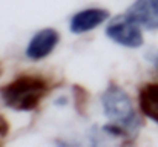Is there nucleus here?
I'll return each mask as SVG.
<instances>
[{"instance_id": "obj_1", "label": "nucleus", "mask_w": 158, "mask_h": 147, "mask_svg": "<svg viewBox=\"0 0 158 147\" xmlns=\"http://www.w3.org/2000/svg\"><path fill=\"white\" fill-rule=\"evenodd\" d=\"M49 83L39 75H20L0 88L3 104L17 112H31L49 94Z\"/></svg>"}, {"instance_id": "obj_2", "label": "nucleus", "mask_w": 158, "mask_h": 147, "mask_svg": "<svg viewBox=\"0 0 158 147\" xmlns=\"http://www.w3.org/2000/svg\"><path fill=\"white\" fill-rule=\"evenodd\" d=\"M102 106L110 124L120 127L126 138L134 141L138 137L141 121L134 109L131 97L115 83H110L102 95Z\"/></svg>"}, {"instance_id": "obj_3", "label": "nucleus", "mask_w": 158, "mask_h": 147, "mask_svg": "<svg viewBox=\"0 0 158 147\" xmlns=\"http://www.w3.org/2000/svg\"><path fill=\"white\" fill-rule=\"evenodd\" d=\"M106 35L112 42H115L124 48L137 49L141 48L144 43L141 26L138 23H135L132 18H129L126 14L117 15L114 20H110V23L106 28Z\"/></svg>"}, {"instance_id": "obj_4", "label": "nucleus", "mask_w": 158, "mask_h": 147, "mask_svg": "<svg viewBox=\"0 0 158 147\" xmlns=\"http://www.w3.org/2000/svg\"><path fill=\"white\" fill-rule=\"evenodd\" d=\"M58 40H60V35L52 28H45V29L39 31L31 39V42L26 48V57L31 60H35V61L46 58L58 45Z\"/></svg>"}, {"instance_id": "obj_5", "label": "nucleus", "mask_w": 158, "mask_h": 147, "mask_svg": "<svg viewBox=\"0 0 158 147\" xmlns=\"http://www.w3.org/2000/svg\"><path fill=\"white\" fill-rule=\"evenodd\" d=\"M107 18H109V11H106L103 8H88L74 14L69 23V31L77 35L85 34L95 29L102 23H105Z\"/></svg>"}, {"instance_id": "obj_6", "label": "nucleus", "mask_w": 158, "mask_h": 147, "mask_svg": "<svg viewBox=\"0 0 158 147\" xmlns=\"http://www.w3.org/2000/svg\"><path fill=\"white\" fill-rule=\"evenodd\" d=\"M126 15L141 28L158 31V0H135Z\"/></svg>"}, {"instance_id": "obj_7", "label": "nucleus", "mask_w": 158, "mask_h": 147, "mask_svg": "<svg viewBox=\"0 0 158 147\" xmlns=\"http://www.w3.org/2000/svg\"><path fill=\"white\" fill-rule=\"evenodd\" d=\"M138 106L144 116L158 124V83H148L140 89Z\"/></svg>"}, {"instance_id": "obj_8", "label": "nucleus", "mask_w": 158, "mask_h": 147, "mask_svg": "<svg viewBox=\"0 0 158 147\" xmlns=\"http://www.w3.org/2000/svg\"><path fill=\"white\" fill-rule=\"evenodd\" d=\"M72 91H74V98H75V109L78 110L80 115H85L86 107H88V100H89L88 92L81 86H74Z\"/></svg>"}, {"instance_id": "obj_9", "label": "nucleus", "mask_w": 158, "mask_h": 147, "mask_svg": "<svg viewBox=\"0 0 158 147\" xmlns=\"http://www.w3.org/2000/svg\"><path fill=\"white\" fill-rule=\"evenodd\" d=\"M8 132H9V123L3 115H0V144L5 140V137L8 135Z\"/></svg>"}]
</instances>
